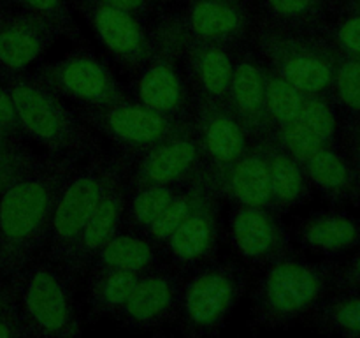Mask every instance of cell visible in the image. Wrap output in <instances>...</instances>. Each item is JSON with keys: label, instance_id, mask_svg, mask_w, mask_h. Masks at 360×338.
Here are the masks:
<instances>
[{"label": "cell", "instance_id": "cell-39", "mask_svg": "<svg viewBox=\"0 0 360 338\" xmlns=\"http://www.w3.org/2000/svg\"><path fill=\"white\" fill-rule=\"evenodd\" d=\"M355 254L345 263H340L334 287L343 291H360V243L355 246Z\"/></svg>", "mask_w": 360, "mask_h": 338}, {"label": "cell", "instance_id": "cell-7", "mask_svg": "<svg viewBox=\"0 0 360 338\" xmlns=\"http://www.w3.org/2000/svg\"><path fill=\"white\" fill-rule=\"evenodd\" d=\"M250 42L271 70L302 94H330L336 48L323 30H295L257 16Z\"/></svg>", "mask_w": 360, "mask_h": 338}, {"label": "cell", "instance_id": "cell-4", "mask_svg": "<svg viewBox=\"0 0 360 338\" xmlns=\"http://www.w3.org/2000/svg\"><path fill=\"white\" fill-rule=\"evenodd\" d=\"M18 308L27 338H70L83 333L74 280L65 268L39 254L16 275Z\"/></svg>", "mask_w": 360, "mask_h": 338}, {"label": "cell", "instance_id": "cell-19", "mask_svg": "<svg viewBox=\"0 0 360 338\" xmlns=\"http://www.w3.org/2000/svg\"><path fill=\"white\" fill-rule=\"evenodd\" d=\"M225 102L241 120L253 139H262L269 132L271 122L266 109V65L250 41L236 48L234 69Z\"/></svg>", "mask_w": 360, "mask_h": 338}, {"label": "cell", "instance_id": "cell-43", "mask_svg": "<svg viewBox=\"0 0 360 338\" xmlns=\"http://www.w3.org/2000/svg\"><path fill=\"white\" fill-rule=\"evenodd\" d=\"M27 137L21 136V134L11 132V130L4 129L0 125V151H18V150H25L27 143H25Z\"/></svg>", "mask_w": 360, "mask_h": 338}, {"label": "cell", "instance_id": "cell-42", "mask_svg": "<svg viewBox=\"0 0 360 338\" xmlns=\"http://www.w3.org/2000/svg\"><path fill=\"white\" fill-rule=\"evenodd\" d=\"M112 2L120 4V6L125 7V9L137 14V16L148 20V18L153 14L155 7H157V4L160 2V0H112Z\"/></svg>", "mask_w": 360, "mask_h": 338}, {"label": "cell", "instance_id": "cell-2", "mask_svg": "<svg viewBox=\"0 0 360 338\" xmlns=\"http://www.w3.org/2000/svg\"><path fill=\"white\" fill-rule=\"evenodd\" d=\"M338 261H309L292 252L255 271L250 284L252 330H285L304 323L313 308L333 292Z\"/></svg>", "mask_w": 360, "mask_h": 338}, {"label": "cell", "instance_id": "cell-10", "mask_svg": "<svg viewBox=\"0 0 360 338\" xmlns=\"http://www.w3.org/2000/svg\"><path fill=\"white\" fill-rule=\"evenodd\" d=\"M34 73L60 97L76 106L102 108L130 99L111 63L84 41L76 42L62 58L39 65Z\"/></svg>", "mask_w": 360, "mask_h": 338}, {"label": "cell", "instance_id": "cell-1", "mask_svg": "<svg viewBox=\"0 0 360 338\" xmlns=\"http://www.w3.org/2000/svg\"><path fill=\"white\" fill-rule=\"evenodd\" d=\"M79 158L48 155L0 194V273L16 275L42 254L60 189Z\"/></svg>", "mask_w": 360, "mask_h": 338}, {"label": "cell", "instance_id": "cell-6", "mask_svg": "<svg viewBox=\"0 0 360 338\" xmlns=\"http://www.w3.org/2000/svg\"><path fill=\"white\" fill-rule=\"evenodd\" d=\"M153 48L146 62L129 76L130 99L153 111L192 120L193 97L181 65L185 32L174 9L157 14L151 21Z\"/></svg>", "mask_w": 360, "mask_h": 338}, {"label": "cell", "instance_id": "cell-11", "mask_svg": "<svg viewBox=\"0 0 360 338\" xmlns=\"http://www.w3.org/2000/svg\"><path fill=\"white\" fill-rule=\"evenodd\" d=\"M95 39L127 76L136 73L153 48L151 23L112 0H70Z\"/></svg>", "mask_w": 360, "mask_h": 338}, {"label": "cell", "instance_id": "cell-46", "mask_svg": "<svg viewBox=\"0 0 360 338\" xmlns=\"http://www.w3.org/2000/svg\"><path fill=\"white\" fill-rule=\"evenodd\" d=\"M345 2L347 4H352V6H357V7H360V0H345ZM343 2V4H345Z\"/></svg>", "mask_w": 360, "mask_h": 338}, {"label": "cell", "instance_id": "cell-47", "mask_svg": "<svg viewBox=\"0 0 360 338\" xmlns=\"http://www.w3.org/2000/svg\"><path fill=\"white\" fill-rule=\"evenodd\" d=\"M160 2H178V4H183L185 0H160Z\"/></svg>", "mask_w": 360, "mask_h": 338}, {"label": "cell", "instance_id": "cell-40", "mask_svg": "<svg viewBox=\"0 0 360 338\" xmlns=\"http://www.w3.org/2000/svg\"><path fill=\"white\" fill-rule=\"evenodd\" d=\"M0 125H2L4 129L11 130V132L25 136V134L21 132L20 122H18L16 111H14L13 99H11V94L9 90H7L6 83H4L2 76H0Z\"/></svg>", "mask_w": 360, "mask_h": 338}, {"label": "cell", "instance_id": "cell-36", "mask_svg": "<svg viewBox=\"0 0 360 338\" xmlns=\"http://www.w3.org/2000/svg\"><path fill=\"white\" fill-rule=\"evenodd\" d=\"M264 137L269 139L271 143L276 144V146H280L281 150H285L287 154H290L292 157H295L299 162H302V164H304L308 158H311L316 151L322 150L323 146H327V144L323 143L313 130H309L299 118L292 120V122L276 123V125L271 127L269 132Z\"/></svg>", "mask_w": 360, "mask_h": 338}, {"label": "cell", "instance_id": "cell-33", "mask_svg": "<svg viewBox=\"0 0 360 338\" xmlns=\"http://www.w3.org/2000/svg\"><path fill=\"white\" fill-rule=\"evenodd\" d=\"M4 4L41 16L58 32L60 37L69 39L70 42L83 41V32L70 0H4Z\"/></svg>", "mask_w": 360, "mask_h": 338}, {"label": "cell", "instance_id": "cell-17", "mask_svg": "<svg viewBox=\"0 0 360 338\" xmlns=\"http://www.w3.org/2000/svg\"><path fill=\"white\" fill-rule=\"evenodd\" d=\"M202 176L221 201L227 199L232 204L266 206L276 210L271 192L266 154L260 139L232 162L220 165L206 164Z\"/></svg>", "mask_w": 360, "mask_h": 338}, {"label": "cell", "instance_id": "cell-31", "mask_svg": "<svg viewBox=\"0 0 360 338\" xmlns=\"http://www.w3.org/2000/svg\"><path fill=\"white\" fill-rule=\"evenodd\" d=\"M204 189H206V182L202 178V171L195 176L193 180H190L178 194H176L174 199L167 204L164 211H162L160 217L150 225V227L144 231V236L150 238L151 242L157 245V249L160 250V246L167 242L169 236L190 217L193 210H195L197 203L202 197Z\"/></svg>", "mask_w": 360, "mask_h": 338}, {"label": "cell", "instance_id": "cell-35", "mask_svg": "<svg viewBox=\"0 0 360 338\" xmlns=\"http://www.w3.org/2000/svg\"><path fill=\"white\" fill-rule=\"evenodd\" d=\"M302 97L304 94L299 88L278 76L274 70L266 65V109L271 127L276 123L297 120L299 113H301Z\"/></svg>", "mask_w": 360, "mask_h": 338}, {"label": "cell", "instance_id": "cell-16", "mask_svg": "<svg viewBox=\"0 0 360 338\" xmlns=\"http://www.w3.org/2000/svg\"><path fill=\"white\" fill-rule=\"evenodd\" d=\"M174 14L188 37L234 46L250 41L257 18L250 0H185Z\"/></svg>", "mask_w": 360, "mask_h": 338}, {"label": "cell", "instance_id": "cell-34", "mask_svg": "<svg viewBox=\"0 0 360 338\" xmlns=\"http://www.w3.org/2000/svg\"><path fill=\"white\" fill-rule=\"evenodd\" d=\"M330 97L343 116L360 118V58L336 51Z\"/></svg>", "mask_w": 360, "mask_h": 338}, {"label": "cell", "instance_id": "cell-37", "mask_svg": "<svg viewBox=\"0 0 360 338\" xmlns=\"http://www.w3.org/2000/svg\"><path fill=\"white\" fill-rule=\"evenodd\" d=\"M323 34L336 51L360 58V7L345 2L327 21Z\"/></svg>", "mask_w": 360, "mask_h": 338}, {"label": "cell", "instance_id": "cell-38", "mask_svg": "<svg viewBox=\"0 0 360 338\" xmlns=\"http://www.w3.org/2000/svg\"><path fill=\"white\" fill-rule=\"evenodd\" d=\"M340 148L347 154L360 175V118L343 116L341 120Z\"/></svg>", "mask_w": 360, "mask_h": 338}, {"label": "cell", "instance_id": "cell-21", "mask_svg": "<svg viewBox=\"0 0 360 338\" xmlns=\"http://www.w3.org/2000/svg\"><path fill=\"white\" fill-rule=\"evenodd\" d=\"M192 127L210 165L232 162L255 143L227 102H193Z\"/></svg>", "mask_w": 360, "mask_h": 338}, {"label": "cell", "instance_id": "cell-49", "mask_svg": "<svg viewBox=\"0 0 360 338\" xmlns=\"http://www.w3.org/2000/svg\"><path fill=\"white\" fill-rule=\"evenodd\" d=\"M2 4H4V0H0V6H2Z\"/></svg>", "mask_w": 360, "mask_h": 338}, {"label": "cell", "instance_id": "cell-29", "mask_svg": "<svg viewBox=\"0 0 360 338\" xmlns=\"http://www.w3.org/2000/svg\"><path fill=\"white\" fill-rule=\"evenodd\" d=\"M257 16L295 30L322 32L329 11L316 0H257Z\"/></svg>", "mask_w": 360, "mask_h": 338}, {"label": "cell", "instance_id": "cell-9", "mask_svg": "<svg viewBox=\"0 0 360 338\" xmlns=\"http://www.w3.org/2000/svg\"><path fill=\"white\" fill-rule=\"evenodd\" d=\"M74 109L102 141H109L112 150L130 157L193 129L192 120L153 111L132 99L102 108L76 106Z\"/></svg>", "mask_w": 360, "mask_h": 338}, {"label": "cell", "instance_id": "cell-8", "mask_svg": "<svg viewBox=\"0 0 360 338\" xmlns=\"http://www.w3.org/2000/svg\"><path fill=\"white\" fill-rule=\"evenodd\" d=\"M129 155L120 151H98L83 158L67 178L56 197L51 224L42 254L51 261L62 263L81 229L101 204L109 189L127 175Z\"/></svg>", "mask_w": 360, "mask_h": 338}, {"label": "cell", "instance_id": "cell-12", "mask_svg": "<svg viewBox=\"0 0 360 338\" xmlns=\"http://www.w3.org/2000/svg\"><path fill=\"white\" fill-rule=\"evenodd\" d=\"M229 234L238 259L253 271L294 252L290 229L273 208L232 204Z\"/></svg>", "mask_w": 360, "mask_h": 338}, {"label": "cell", "instance_id": "cell-44", "mask_svg": "<svg viewBox=\"0 0 360 338\" xmlns=\"http://www.w3.org/2000/svg\"><path fill=\"white\" fill-rule=\"evenodd\" d=\"M42 161V158H41ZM39 161V162H41ZM37 162V164H39ZM37 164H34V165H27V168H9V169H0V194L4 192V190L7 189V187L11 185V183H14L16 182L18 178H20V176H23L25 173H28L30 171L32 168H35V165Z\"/></svg>", "mask_w": 360, "mask_h": 338}, {"label": "cell", "instance_id": "cell-27", "mask_svg": "<svg viewBox=\"0 0 360 338\" xmlns=\"http://www.w3.org/2000/svg\"><path fill=\"white\" fill-rule=\"evenodd\" d=\"M143 273L125 270H102L83 278L86 287V315L91 320L115 319Z\"/></svg>", "mask_w": 360, "mask_h": 338}, {"label": "cell", "instance_id": "cell-48", "mask_svg": "<svg viewBox=\"0 0 360 338\" xmlns=\"http://www.w3.org/2000/svg\"><path fill=\"white\" fill-rule=\"evenodd\" d=\"M4 278H6V277H4V275L0 273V284H2V280H4Z\"/></svg>", "mask_w": 360, "mask_h": 338}, {"label": "cell", "instance_id": "cell-41", "mask_svg": "<svg viewBox=\"0 0 360 338\" xmlns=\"http://www.w3.org/2000/svg\"><path fill=\"white\" fill-rule=\"evenodd\" d=\"M44 155L35 154L30 148L18 151H0V169L9 168H27V165L37 164Z\"/></svg>", "mask_w": 360, "mask_h": 338}, {"label": "cell", "instance_id": "cell-20", "mask_svg": "<svg viewBox=\"0 0 360 338\" xmlns=\"http://www.w3.org/2000/svg\"><path fill=\"white\" fill-rule=\"evenodd\" d=\"M58 32L41 16L2 4L0 6V73L27 70L37 62Z\"/></svg>", "mask_w": 360, "mask_h": 338}, {"label": "cell", "instance_id": "cell-22", "mask_svg": "<svg viewBox=\"0 0 360 338\" xmlns=\"http://www.w3.org/2000/svg\"><path fill=\"white\" fill-rule=\"evenodd\" d=\"M127 196H129V187H127L125 175L105 192L101 204L95 208L84 227L81 229L72 249L60 263L76 282L83 280L84 271H86L94 254L123 227Z\"/></svg>", "mask_w": 360, "mask_h": 338}, {"label": "cell", "instance_id": "cell-30", "mask_svg": "<svg viewBox=\"0 0 360 338\" xmlns=\"http://www.w3.org/2000/svg\"><path fill=\"white\" fill-rule=\"evenodd\" d=\"M185 185L186 183L183 185H144L129 189L125 213H123V227L144 234V231L160 217L162 211L167 208V204Z\"/></svg>", "mask_w": 360, "mask_h": 338}, {"label": "cell", "instance_id": "cell-45", "mask_svg": "<svg viewBox=\"0 0 360 338\" xmlns=\"http://www.w3.org/2000/svg\"><path fill=\"white\" fill-rule=\"evenodd\" d=\"M316 2H320L322 4L323 7H326L327 11H329V13H336L338 9H340L341 6H343V2L345 0H316Z\"/></svg>", "mask_w": 360, "mask_h": 338}, {"label": "cell", "instance_id": "cell-25", "mask_svg": "<svg viewBox=\"0 0 360 338\" xmlns=\"http://www.w3.org/2000/svg\"><path fill=\"white\" fill-rule=\"evenodd\" d=\"M160 263H164L160 250L150 238H146L143 232L129 231V229L122 227L94 254L91 261L88 263L86 271H84V277L88 273L102 270H125L146 273Z\"/></svg>", "mask_w": 360, "mask_h": 338}, {"label": "cell", "instance_id": "cell-15", "mask_svg": "<svg viewBox=\"0 0 360 338\" xmlns=\"http://www.w3.org/2000/svg\"><path fill=\"white\" fill-rule=\"evenodd\" d=\"M183 273L160 263L143 273L125 305L115 317L120 327L132 331H155L172 326L181 291Z\"/></svg>", "mask_w": 360, "mask_h": 338}, {"label": "cell", "instance_id": "cell-5", "mask_svg": "<svg viewBox=\"0 0 360 338\" xmlns=\"http://www.w3.org/2000/svg\"><path fill=\"white\" fill-rule=\"evenodd\" d=\"M248 268L241 261L217 257L183 273L178 308L172 326L188 338L214 337L248 294Z\"/></svg>", "mask_w": 360, "mask_h": 338}, {"label": "cell", "instance_id": "cell-13", "mask_svg": "<svg viewBox=\"0 0 360 338\" xmlns=\"http://www.w3.org/2000/svg\"><path fill=\"white\" fill-rule=\"evenodd\" d=\"M220 238L221 199L206 182V189L195 210L160 246L162 261L186 273L217 259Z\"/></svg>", "mask_w": 360, "mask_h": 338}, {"label": "cell", "instance_id": "cell-3", "mask_svg": "<svg viewBox=\"0 0 360 338\" xmlns=\"http://www.w3.org/2000/svg\"><path fill=\"white\" fill-rule=\"evenodd\" d=\"M0 76L13 99L21 132L46 154L83 161L104 150L97 132L35 73L27 69Z\"/></svg>", "mask_w": 360, "mask_h": 338}, {"label": "cell", "instance_id": "cell-23", "mask_svg": "<svg viewBox=\"0 0 360 338\" xmlns=\"http://www.w3.org/2000/svg\"><path fill=\"white\" fill-rule=\"evenodd\" d=\"M302 250L334 257L355 250L360 243V220L341 208L315 211L299 218L290 231Z\"/></svg>", "mask_w": 360, "mask_h": 338}, {"label": "cell", "instance_id": "cell-26", "mask_svg": "<svg viewBox=\"0 0 360 338\" xmlns=\"http://www.w3.org/2000/svg\"><path fill=\"white\" fill-rule=\"evenodd\" d=\"M266 154L267 169H269L271 192L274 206L278 211H287L290 208L301 206L313 197V187L304 171L302 162L292 157L269 139H260Z\"/></svg>", "mask_w": 360, "mask_h": 338}, {"label": "cell", "instance_id": "cell-28", "mask_svg": "<svg viewBox=\"0 0 360 338\" xmlns=\"http://www.w3.org/2000/svg\"><path fill=\"white\" fill-rule=\"evenodd\" d=\"M302 324L319 333L360 337V291L334 289L309 312Z\"/></svg>", "mask_w": 360, "mask_h": 338}, {"label": "cell", "instance_id": "cell-32", "mask_svg": "<svg viewBox=\"0 0 360 338\" xmlns=\"http://www.w3.org/2000/svg\"><path fill=\"white\" fill-rule=\"evenodd\" d=\"M299 120L327 146H340L343 116L329 94H304Z\"/></svg>", "mask_w": 360, "mask_h": 338}, {"label": "cell", "instance_id": "cell-24", "mask_svg": "<svg viewBox=\"0 0 360 338\" xmlns=\"http://www.w3.org/2000/svg\"><path fill=\"white\" fill-rule=\"evenodd\" d=\"M302 165L313 192L334 208L360 203V175L340 146H323Z\"/></svg>", "mask_w": 360, "mask_h": 338}, {"label": "cell", "instance_id": "cell-14", "mask_svg": "<svg viewBox=\"0 0 360 338\" xmlns=\"http://www.w3.org/2000/svg\"><path fill=\"white\" fill-rule=\"evenodd\" d=\"M206 157L195 132L171 137L141 154L129 155L127 185H183L195 178L206 165Z\"/></svg>", "mask_w": 360, "mask_h": 338}, {"label": "cell", "instance_id": "cell-18", "mask_svg": "<svg viewBox=\"0 0 360 338\" xmlns=\"http://www.w3.org/2000/svg\"><path fill=\"white\" fill-rule=\"evenodd\" d=\"M239 46V44H238ZM227 42L202 41L185 34L181 65L193 102H225L234 69L236 48Z\"/></svg>", "mask_w": 360, "mask_h": 338}]
</instances>
